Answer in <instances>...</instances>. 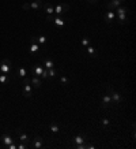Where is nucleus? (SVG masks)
<instances>
[{
	"label": "nucleus",
	"mask_w": 136,
	"mask_h": 149,
	"mask_svg": "<svg viewBox=\"0 0 136 149\" xmlns=\"http://www.w3.org/2000/svg\"><path fill=\"white\" fill-rule=\"evenodd\" d=\"M108 89H109V92H110V97H112V101H113V103H121V101H123V96L118 94L117 92H114L113 88L108 86Z\"/></svg>",
	"instance_id": "20e7f679"
},
{
	"label": "nucleus",
	"mask_w": 136,
	"mask_h": 149,
	"mask_svg": "<svg viewBox=\"0 0 136 149\" xmlns=\"http://www.w3.org/2000/svg\"><path fill=\"white\" fill-rule=\"evenodd\" d=\"M42 4L44 3L41 0H34L30 3V10H40V8H42Z\"/></svg>",
	"instance_id": "f8f14e48"
},
{
	"label": "nucleus",
	"mask_w": 136,
	"mask_h": 149,
	"mask_svg": "<svg viewBox=\"0 0 136 149\" xmlns=\"http://www.w3.org/2000/svg\"><path fill=\"white\" fill-rule=\"evenodd\" d=\"M1 142L4 144V146H8L10 144L14 142V140H13V137L10 136L8 133H4V134L1 136Z\"/></svg>",
	"instance_id": "1a4fd4ad"
},
{
	"label": "nucleus",
	"mask_w": 136,
	"mask_h": 149,
	"mask_svg": "<svg viewBox=\"0 0 136 149\" xmlns=\"http://www.w3.org/2000/svg\"><path fill=\"white\" fill-rule=\"evenodd\" d=\"M17 134H18L19 142H25V144H27V145H30V140H29V137L26 136V133H23L20 129H18V130H17Z\"/></svg>",
	"instance_id": "39448f33"
},
{
	"label": "nucleus",
	"mask_w": 136,
	"mask_h": 149,
	"mask_svg": "<svg viewBox=\"0 0 136 149\" xmlns=\"http://www.w3.org/2000/svg\"><path fill=\"white\" fill-rule=\"evenodd\" d=\"M11 64H13V62L10 59H3V62L0 64V71L3 74H8L11 71Z\"/></svg>",
	"instance_id": "f03ea898"
},
{
	"label": "nucleus",
	"mask_w": 136,
	"mask_h": 149,
	"mask_svg": "<svg viewBox=\"0 0 136 149\" xmlns=\"http://www.w3.org/2000/svg\"><path fill=\"white\" fill-rule=\"evenodd\" d=\"M49 130L52 131V133H59L60 131V126L56 123H50L49 124Z\"/></svg>",
	"instance_id": "5701e85b"
},
{
	"label": "nucleus",
	"mask_w": 136,
	"mask_h": 149,
	"mask_svg": "<svg viewBox=\"0 0 136 149\" xmlns=\"http://www.w3.org/2000/svg\"><path fill=\"white\" fill-rule=\"evenodd\" d=\"M82 45H83L85 48L88 47V45H90V40H88L87 37H83V38H82Z\"/></svg>",
	"instance_id": "bb28decb"
},
{
	"label": "nucleus",
	"mask_w": 136,
	"mask_h": 149,
	"mask_svg": "<svg viewBox=\"0 0 136 149\" xmlns=\"http://www.w3.org/2000/svg\"><path fill=\"white\" fill-rule=\"evenodd\" d=\"M30 145L36 149H41L42 148V138H41L40 136H36L34 138H33V141L30 142Z\"/></svg>",
	"instance_id": "423d86ee"
},
{
	"label": "nucleus",
	"mask_w": 136,
	"mask_h": 149,
	"mask_svg": "<svg viewBox=\"0 0 136 149\" xmlns=\"http://www.w3.org/2000/svg\"><path fill=\"white\" fill-rule=\"evenodd\" d=\"M127 0H109L106 3V10L108 11H114L117 7H120L121 4H124Z\"/></svg>",
	"instance_id": "f257e3e1"
},
{
	"label": "nucleus",
	"mask_w": 136,
	"mask_h": 149,
	"mask_svg": "<svg viewBox=\"0 0 136 149\" xmlns=\"http://www.w3.org/2000/svg\"><path fill=\"white\" fill-rule=\"evenodd\" d=\"M101 122H102V124H104L105 127H108V126L110 124V120H109V119H108V118H104V119H102V120H101Z\"/></svg>",
	"instance_id": "c85d7f7f"
},
{
	"label": "nucleus",
	"mask_w": 136,
	"mask_h": 149,
	"mask_svg": "<svg viewBox=\"0 0 136 149\" xmlns=\"http://www.w3.org/2000/svg\"><path fill=\"white\" fill-rule=\"evenodd\" d=\"M87 48V55L90 56V57H97V49L94 48V47H91V45H88V47H86Z\"/></svg>",
	"instance_id": "f3484780"
},
{
	"label": "nucleus",
	"mask_w": 136,
	"mask_h": 149,
	"mask_svg": "<svg viewBox=\"0 0 136 149\" xmlns=\"http://www.w3.org/2000/svg\"><path fill=\"white\" fill-rule=\"evenodd\" d=\"M112 103H113V101H112V97L109 94H105V96L102 97V108H109Z\"/></svg>",
	"instance_id": "9b49d317"
},
{
	"label": "nucleus",
	"mask_w": 136,
	"mask_h": 149,
	"mask_svg": "<svg viewBox=\"0 0 136 149\" xmlns=\"http://www.w3.org/2000/svg\"><path fill=\"white\" fill-rule=\"evenodd\" d=\"M7 82H8V74H3V73H1V74H0V84L4 85Z\"/></svg>",
	"instance_id": "a878e982"
},
{
	"label": "nucleus",
	"mask_w": 136,
	"mask_h": 149,
	"mask_svg": "<svg viewBox=\"0 0 136 149\" xmlns=\"http://www.w3.org/2000/svg\"><path fill=\"white\" fill-rule=\"evenodd\" d=\"M40 78H42V80H49V77H48V68H44L42 74H41Z\"/></svg>",
	"instance_id": "cd10ccee"
},
{
	"label": "nucleus",
	"mask_w": 136,
	"mask_h": 149,
	"mask_svg": "<svg viewBox=\"0 0 136 149\" xmlns=\"http://www.w3.org/2000/svg\"><path fill=\"white\" fill-rule=\"evenodd\" d=\"M22 8H23L25 11H27V10H30V3H25V4L22 6Z\"/></svg>",
	"instance_id": "2f4dec72"
},
{
	"label": "nucleus",
	"mask_w": 136,
	"mask_h": 149,
	"mask_svg": "<svg viewBox=\"0 0 136 149\" xmlns=\"http://www.w3.org/2000/svg\"><path fill=\"white\" fill-rule=\"evenodd\" d=\"M104 19H105V22H108V23L114 22V19H116V13H114V11H106Z\"/></svg>",
	"instance_id": "6e6552de"
},
{
	"label": "nucleus",
	"mask_w": 136,
	"mask_h": 149,
	"mask_svg": "<svg viewBox=\"0 0 136 149\" xmlns=\"http://www.w3.org/2000/svg\"><path fill=\"white\" fill-rule=\"evenodd\" d=\"M53 8H55V13H56V15H57V17H61L63 14L64 13H67L68 10H69V6H68L67 3H60V4H57V6L56 7H53Z\"/></svg>",
	"instance_id": "7ed1b4c3"
},
{
	"label": "nucleus",
	"mask_w": 136,
	"mask_h": 149,
	"mask_svg": "<svg viewBox=\"0 0 136 149\" xmlns=\"http://www.w3.org/2000/svg\"><path fill=\"white\" fill-rule=\"evenodd\" d=\"M38 51H40L38 43H31L30 47H29V52H30L31 55H34V53H38Z\"/></svg>",
	"instance_id": "4468645a"
},
{
	"label": "nucleus",
	"mask_w": 136,
	"mask_h": 149,
	"mask_svg": "<svg viewBox=\"0 0 136 149\" xmlns=\"http://www.w3.org/2000/svg\"><path fill=\"white\" fill-rule=\"evenodd\" d=\"M37 43L41 44V45H45V44L48 43V38L45 37V36H40V37H37Z\"/></svg>",
	"instance_id": "393cba45"
},
{
	"label": "nucleus",
	"mask_w": 136,
	"mask_h": 149,
	"mask_svg": "<svg viewBox=\"0 0 136 149\" xmlns=\"http://www.w3.org/2000/svg\"><path fill=\"white\" fill-rule=\"evenodd\" d=\"M17 74H18V77H20V78H25V77H27V68L23 67V66H20V67L18 68V71H17Z\"/></svg>",
	"instance_id": "a211bd4d"
},
{
	"label": "nucleus",
	"mask_w": 136,
	"mask_h": 149,
	"mask_svg": "<svg viewBox=\"0 0 136 149\" xmlns=\"http://www.w3.org/2000/svg\"><path fill=\"white\" fill-rule=\"evenodd\" d=\"M87 3H90V4H97L98 0H87Z\"/></svg>",
	"instance_id": "473e14b6"
},
{
	"label": "nucleus",
	"mask_w": 136,
	"mask_h": 149,
	"mask_svg": "<svg viewBox=\"0 0 136 149\" xmlns=\"http://www.w3.org/2000/svg\"><path fill=\"white\" fill-rule=\"evenodd\" d=\"M74 142L76 145H81V144H85L86 142V137L83 136V134H78L76 137H74Z\"/></svg>",
	"instance_id": "2eb2a0df"
},
{
	"label": "nucleus",
	"mask_w": 136,
	"mask_h": 149,
	"mask_svg": "<svg viewBox=\"0 0 136 149\" xmlns=\"http://www.w3.org/2000/svg\"><path fill=\"white\" fill-rule=\"evenodd\" d=\"M116 18H117L118 23H125V21H127V14H121V15H116Z\"/></svg>",
	"instance_id": "b1692460"
},
{
	"label": "nucleus",
	"mask_w": 136,
	"mask_h": 149,
	"mask_svg": "<svg viewBox=\"0 0 136 149\" xmlns=\"http://www.w3.org/2000/svg\"><path fill=\"white\" fill-rule=\"evenodd\" d=\"M23 96H25L26 99H31V96H33V88L30 86V84L23 85Z\"/></svg>",
	"instance_id": "0eeeda50"
},
{
	"label": "nucleus",
	"mask_w": 136,
	"mask_h": 149,
	"mask_svg": "<svg viewBox=\"0 0 136 149\" xmlns=\"http://www.w3.org/2000/svg\"><path fill=\"white\" fill-rule=\"evenodd\" d=\"M42 8H44V11L48 14V15H53V13H55V8H53V6L50 4V3H44L42 4Z\"/></svg>",
	"instance_id": "9d476101"
},
{
	"label": "nucleus",
	"mask_w": 136,
	"mask_h": 149,
	"mask_svg": "<svg viewBox=\"0 0 136 149\" xmlns=\"http://www.w3.org/2000/svg\"><path fill=\"white\" fill-rule=\"evenodd\" d=\"M53 22H55L57 26H60V27H63V26L65 25V22H64V21H63L60 17H57V15H55V19H53Z\"/></svg>",
	"instance_id": "412c9836"
},
{
	"label": "nucleus",
	"mask_w": 136,
	"mask_h": 149,
	"mask_svg": "<svg viewBox=\"0 0 136 149\" xmlns=\"http://www.w3.org/2000/svg\"><path fill=\"white\" fill-rule=\"evenodd\" d=\"M42 71H44V67L41 66V64H36L34 68H33V74H34V77H41Z\"/></svg>",
	"instance_id": "ddd939ff"
},
{
	"label": "nucleus",
	"mask_w": 136,
	"mask_h": 149,
	"mask_svg": "<svg viewBox=\"0 0 136 149\" xmlns=\"http://www.w3.org/2000/svg\"><path fill=\"white\" fill-rule=\"evenodd\" d=\"M86 148H88V149H94V145H90V144H86Z\"/></svg>",
	"instance_id": "72a5a7b5"
},
{
	"label": "nucleus",
	"mask_w": 136,
	"mask_h": 149,
	"mask_svg": "<svg viewBox=\"0 0 136 149\" xmlns=\"http://www.w3.org/2000/svg\"><path fill=\"white\" fill-rule=\"evenodd\" d=\"M48 77H49V80H50V78L53 80V78L57 77V71L55 70V67H53V68H48Z\"/></svg>",
	"instance_id": "4be33fe9"
},
{
	"label": "nucleus",
	"mask_w": 136,
	"mask_h": 149,
	"mask_svg": "<svg viewBox=\"0 0 136 149\" xmlns=\"http://www.w3.org/2000/svg\"><path fill=\"white\" fill-rule=\"evenodd\" d=\"M42 66L45 68H53L55 67V63H53L52 59H45V60L42 62Z\"/></svg>",
	"instance_id": "aec40b11"
},
{
	"label": "nucleus",
	"mask_w": 136,
	"mask_h": 149,
	"mask_svg": "<svg viewBox=\"0 0 136 149\" xmlns=\"http://www.w3.org/2000/svg\"><path fill=\"white\" fill-rule=\"evenodd\" d=\"M30 82H31V85L34 88H41V80H40V77H33L30 80Z\"/></svg>",
	"instance_id": "6ab92c4d"
},
{
	"label": "nucleus",
	"mask_w": 136,
	"mask_h": 149,
	"mask_svg": "<svg viewBox=\"0 0 136 149\" xmlns=\"http://www.w3.org/2000/svg\"><path fill=\"white\" fill-rule=\"evenodd\" d=\"M60 82L65 85V84H68V78H67V77H60Z\"/></svg>",
	"instance_id": "7c9ffc66"
},
{
	"label": "nucleus",
	"mask_w": 136,
	"mask_h": 149,
	"mask_svg": "<svg viewBox=\"0 0 136 149\" xmlns=\"http://www.w3.org/2000/svg\"><path fill=\"white\" fill-rule=\"evenodd\" d=\"M128 7H125V6H120L117 7L116 10H114V13H116V15H121V14H128Z\"/></svg>",
	"instance_id": "dca6fc26"
},
{
	"label": "nucleus",
	"mask_w": 136,
	"mask_h": 149,
	"mask_svg": "<svg viewBox=\"0 0 136 149\" xmlns=\"http://www.w3.org/2000/svg\"><path fill=\"white\" fill-rule=\"evenodd\" d=\"M29 146L27 144H25V142H20V144H18V146H17V149H26Z\"/></svg>",
	"instance_id": "c756f323"
}]
</instances>
